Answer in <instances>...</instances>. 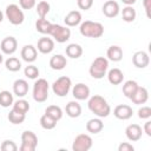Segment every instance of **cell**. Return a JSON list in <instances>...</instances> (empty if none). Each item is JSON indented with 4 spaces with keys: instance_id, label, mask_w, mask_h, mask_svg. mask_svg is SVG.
<instances>
[{
    "instance_id": "1",
    "label": "cell",
    "mask_w": 151,
    "mask_h": 151,
    "mask_svg": "<svg viewBox=\"0 0 151 151\" xmlns=\"http://www.w3.org/2000/svg\"><path fill=\"white\" fill-rule=\"evenodd\" d=\"M87 107L98 118H106L111 113V106L109 105L106 99L99 94H94L88 99Z\"/></svg>"
},
{
    "instance_id": "2",
    "label": "cell",
    "mask_w": 151,
    "mask_h": 151,
    "mask_svg": "<svg viewBox=\"0 0 151 151\" xmlns=\"http://www.w3.org/2000/svg\"><path fill=\"white\" fill-rule=\"evenodd\" d=\"M79 32L81 35H84L86 38L98 39L104 34V26L97 21L85 20L84 22H80Z\"/></svg>"
},
{
    "instance_id": "3",
    "label": "cell",
    "mask_w": 151,
    "mask_h": 151,
    "mask_svg": "<svg viewBox=\"0 0 151 151\" xmlns=\"http://www.w3.org/2000/svg\"><path fill=\"white\" fill-rule=\"evenodd\" d=\"M107 68H109V60L104 57H97L92 61L88 72L92 78L101 79V78H104V76H106Z\"/></svg>"
},
{
    "instance_id": "4",
    "label": "cell",
    "mask_w": 151,
    "mask_h": 151,
    "mask_svg": "<svg viewBox=\"0 0 151 151\" xmlns=\"http://www.w3.org/2000/svg\"><path fill=\"white\" fill-rule=\"evenodd\" d=\"M48 88L50 85L46 79L39 78L33 84V99L37 103H45L48 98Z\"/></svg>"
},
{
    "instance_id": "5",
    "label": "cell",
    "mask_w": 151,
    "mask_h": 151,
    "mask_svg": "<svg viewBox=\"0 0 151 151\" xmlns=\"http://www.w3.org/2000/svg\"><path fill=\"white\" fill-rule=\"evenodd\" d=\"M5 14H6V18L8 19V21L12 24V25H21L25 20V14L22 12V9L15 5V4H11L6 7V11H5Z\"/></svg>"
},
{
    "instance_id": "6",
    "label": "cell",
    "mask_w": 151,
    "mask_h": 151,
    "mask_svg": "<svg viewBox=\"0 0 151 151\" xmlns=\"http://www.w3.org/2000/svg\"><path fill=\"white\" fill-rule=\"evenodd\" d=\"M48 34L54 38V40L59 44L66 42L71 38V29L67 26H61L58 24H52Z\"/></svg>"
},
{
    "instance_id": "7",
    "label": "cell",
    "mask_w": 151,
    "mask_h": 151,
    "mask_svg": "<svg viewBox=\"0 0 151 151\" xmlns=\"http://www.w3.org/2000/svg\"><path fill=\"white\" fill-rule=\"evenodd\" d=\"M71 86H72L71 78H68V77H66V76H63V77H59V78L52 84V91H53V93L57 94L58 97H65V96H67V93L70 92Z\"/></svg>"
},
{
    "instance_id": "8",
    "label": "cell",
    "mask_w": 151,
    "mask_h": 151,
    "mask_svg": "<svg viewBox=\"0 0 151 151\" xmlns=\"http://www.w3.org/2000/svg\"><path fill=\"white\" fill-rule=\"evenodd\" d=\"M38 145V137L32 131H24L21 134L20 151H34Z\"/></svg>"
},
{
    "instance_id": "9",
    "label": "cell",
    "mask_w": 151,
    "mask_h": 151,
    "mask_svg": "<svg viewBox=\"0 0 151 151\" xmlns=\"http://www.w3.org/2000/svg\"><path fill=\"white\" fill-rule=\"evenodd\" d=\"M92 138L86 133L78 134L73 143H72V150L73 151H88L92 147Z\"/></svg>"
},
{
    "instance_id": "10",
    "label": "cell",
    "mask_w": 151,
    "mask_h": 151,
    "mask_svg": "<svg viewBox=\"0 0 151 151\" xmlns=\"http://www.w3.org/2000/svg\"><path fill=\"white\" fill-rule=\"evenodd\" d=\"M17 47H18V41L14 37H6L1 40L0 50L4 54L12 55L17 51Z\"/></svg>"
},
{
    "instance_id": "11",
    "label": "cell",
    "mask_w": 151,
    "mask_h": 151,
    "mask_svg": "<svg viewBox=\"0 0 151 151\" xmlns=\"http://www.w3.org/2000/svg\"><path fill=\"white\" fill-rule=\"evenodd\" d=\"M132 114H133L132 107L130 105H126V104L117 105L113 110V116L120 120H127L132 117Z\"/></svg>"
},
{
    "instance_id": "12",
    "label": "cell",
    "mask_w": 151,
    "mask_h": 151,
    "mask_svg": "<svg viewBox=\"0 0 151 151\" xmlns=\"http://www.w3.org/2000/svg\"><path fill=\"white\" fill-rule=\"evenodd\" d=\"M101 9H103V14L105 17H107V18H114L120 12L118 2L114 1V0H107L106 2H104Z\"/></svg>"
},
{
    "instance_id": "13",
    "label": "cell",
    "mask_w": 151,
    "mask_h": 151,
    "mask_svg": "<svg viewBox=\"0 0 151 151\" xmlns=\"http://www.w3.org/2000/svg\"><path fill=\"white\" fill-rule=\"evenodd\" d=\"M72 96L77 100H85L90 97V87L83 83H78L72 88Z\"/></svg>"
},
{
    "instance_id": "14",
    "label": "cell",
    "mask_w": 151,
    "mask_h": 151,
    "mask_svg": "<svg viewBox=\"0 0 151 151\" xmlns=\"http://www.w3.org/2000/svg\"><path fill=\"white\" fill-rule=\"evenodd\" d=\"M143 130L138 124H130L125 129V136L130 142H137L142 138Z\"/></svg>"
},
{
    "instance_id": "15",
    "label": "cell",
    "mask_w": 151,
    "mask_h": 151,
    "mask_svg": "<svg viewBox=\"0 0 151 151\" xmlns=\"http://www.w3.org/2000/svg\"><path fill=\"white\" fill-rule=\"evenodd\" d=\"M132 63L137 68H145L149 66L150 58L145 51H138L132 57Z\"/></svg>"
},
{
    "instance_id": "16",
    "label": "cell",
    "mask_w": 151,
    "mask_h": 151,
    "mask_svg": "<svg viewBox=\"0 0 151 151\" xmlns=\"http://www.w3.org/2000/svg\"><path fill=\"white\" fill-rule=\"evenodd\" d=\"M130 99L136 105L145 104L147 101V99H149V92H147V90L144 86H138L136 92L130 97Z\"/></svg>"
},
{
    "instance_id": "17",
    "label": "cell",
    "mask_w": 151,
    "mask_h": 151,
    "mask_svg": "<svg viewBox=\"0 0 151 151\" xmlns=\"http://www.w3.org/2000/svg\"><path fill=\"white\" fill-rule=\"evenodd\" d=\"M38 51L42 54H48L54 50V40L52 38H47V37H42L38 40Z\"/></svg>"
},
{
    "instance_id": "18",
    "label": "cell",
    "mask_w": 151,
    "mask_h": 151,
    "mask_svg": "<svg viewBox=\"0 0 151 151\" xmlns=\"http://www.w3.org/2000/svg\"><path fill=\"white\" fill-rule=\"evenodd\" d=\"M21 58L26 61V63H33L37 60L38 57V51L33 45H25L21 48Z\"/></svg>"
},
{
    "instance_id": "19",
    "label": "cell",
    "mask_w": 151,
    "mask_h": 151,
    "mask_svg": "<svg viewBox=\"0 0 151 151\" xmlns=\"http://www.w3.org/2000/svg\"><path fill=\"white\" fill-rule=\"evenodd\" d=\"M27 92H28V83L25 79H17L13 83V93L17 97L22 98L27 94Z\"/></svg>"
},
{
    "instance_id": "20",
    "label": "cell",
    "mask_w": 151,
    "mask_h": 151,
    "mask_svg": "<svg viewBox=\"0 0 151 151\" xmlns=\"http://www.w3.org/2000/svg\"><path fill=\"white\" fill-rule=\"evenodd\" d=\"M64 22L67 27H74L78 26L81 22V14L79 11H71L68 12L65 18H64Z\"/></svg>"
},
{
    "instance_id": "21",
    "label": "cell",
    "mask_w": 151,
    "mask_h": 151,
    "mask_svg": "<svg viewBox=\"0 0 151 151\" xmlns=\"http://www.w3.org/2000/svg\"><path fill=\"white\" fill-rule=\"evenodd\" d=\"M66 65H67V60L63 54H54L50 59V67L52 70L60 71V70H64Z\"/></svg>"
},
{
    "instance_id": "22",
    "label": "cell",
    "mask_w": 151,
    "mask_h": 151,
    "mask_svg": "<svg viewBox=\"0 0 151 151\" xmlns=\"http://www.w3.org/2000/svg\"><path fill=\"white\" fill-rule=\"evenodd\" d=\"M107 80L110 84L112 85H119L123 83L124 80V73L122 70L119 68H111L109 72H107Z\"/></svg>"
},
{
    "instance_id": "23",
    "label": "cell",
    "mask_w": 151,
    "mask_h": 151,
    "mask_svg": "<svg viewBox=\"0 0 151 151\" xmlns=\"http://www.w3.org/2000/svg\"><path fill=\"white\" fill-rule=\"evenodd\" d=\"M106 57L111 61H114V63L120 61L122 58H123V50H122V47H119L117 45L110 46L107 48V51H106Z\"/></svg>"
},
{
    "instance_id": "24",
    "label": "cell",
    "mask_w": 151,
    "mask_h": 151,
    "mask_svg": "<svg viewBox=\"0 0 151 151\" xmlns=\"http://www.w3.org/2000/svg\"><path fill=\"white\" fill-rule=\"evenodd\" d=\"M104 129L101 118H92L86 123V131L90 133H99Z\"/></svg>"
},
{
    "instance_id": "25",
    "label": "cell",
    "mask_w": 151,
    "mask_h": 151,
    "mask_svg": "<svg viewBox=\"0 0 151 151\" xmlns=\"http://www.w3.org/2000/svg\"><path fill=\"white\" fill-rule=\"evenodd\" d=\"M65 111L70 118H78L81 114V106L78 101H70L66 104Z\"/></svg>"
},
{
    "instance_id": "26",
    "label": "cell",
    "mask_w": 151,
    "mask_h": 151,
    "mask_svg": "<svg viewBox=\"0 0 151 151\" xmlns=\"http://www.w3.org/2000/svg\"><path fill=\"white\" fill-rule=\"evenodd\" d=\"M65 51H66V55L72 58V59H78L83 54V47L79 44H76V42L67 45Z\"/></svg>"
},
{
    "instance_id": "27",
    "label": "cell",
    "mask_w": 151,
    "mask_h": 151,
    "mask_svg": "<svg viewBox=\"0 0 151 151\" xmlns=\"http://www.w3.org/2000/svg\"><path fill=\"white\" fill-rule=\"evenodd\" d=\"M51 26H52V22H50L45 18H39L35 21V29L41 34H48Z\"/></svg>"
},
{
    "instance_id": "28",
    "label": "cell",
    "mask_w": 151,
    "mask_h": 151,
    "mask_svg": "<svg viewBox=\"0 0 151 151\" xmlns=\"http://www.w3.org/2000/svg\"><path fill=\"white\" fill-rule=\"evenodd\" d=\"M138 86L139 85H138V83L136 80H127V81H125L124 85H123V94L126 98H130L136 92Z\"/></svg>"
},
{
    "instance_id": "29",
    "label": "cell",
    "mask_w": 151,
    "mask_h": 151,
    "mask_svg": "<svg viewBox=\"0 0 151 151\" xmlns=\"http://www.w3.org/2000/svg\"><path fill=\"white\" fill-rule=\"evenodd\" d=\"M7 118H8L9 123H12V124H14V125H19V124H21V123L25 122V119H26V114H25V113L17 112L15 110L12 109V110L9 111Z\"/></svg>"
},
{
    "instance_id": "30",
    "label": "cell",
    "mask_w": 151,
    "mask_h": 151,
    "mask_svg": "<svg viewBox=\"0 0 151 151\" xmlns=\"http://www.w3.org/2000/svg\"><path fill=\"white\" fill-rule=\"evenodd\" d=\"M45 113L47 116L52 117L57 122L63 118V110L59 106H57V105H50V106H47L46 110H45Z\"/></svg>"
},
{
    "instance_id": "31",
    "label": "cell",
    "mask_w": 151,
    "mask_h": 151,
    "mask_svg": "<svg viewBox=\"0 0 151 151\" xmlns=\"http://www.w3.org/2000/svg\"><path fill=\"white\" fill-rule=\"evenodd\" d=\"M122 17H123V20L125 22H132V21H134L136 17H137L136 9L132 6H126L122 11Z\"/></svg>"
},
{
    "instance_id": "32",
    "label": "cell",
    "mask_w": 151,
    "mask_h": 151,
    "mask_svg": "<svg viewBox=\"0 0 151 151\" xmlns=\"http://www.w3.org/2000/svg\"><path fill=\"white\" fill-rule=\"evenodd\" d=\"M5 66L11 72H18L21 68V61L18 58H15V57H9L5 61Z\"/></svg>"
},
{
    "instance_id": "33",
    "label": "cell",
    "mask_w": 151,
    "mask_h": 151,
    "mask_svg": "<svg viewBox=\"0 0 151 151\" xmlns=\"http://www.w3.org/2000/svg\"><path fill=\"white\" fill-rule=\"evenodd\" d=\"M13 94L9 91L4 90L0 92V105L2 107H9L11 105H13Z\"/></svg>"
},
{
    "instance_id": "34",
    "label": "cell",
    "mask_w": 151,
    "mask_h": 151,
    "mask_svg": "<svg viewBox=\"0 0 151 151\" xmlns=\"http://www.w3.org/2000/svg\"><path fill=\"white\" fill-rule=\"evenodd\" d=\"M40 125L42 129L45 130H52L57 125V120H54L52 117L47 116L46 113H44L41 117H40Z\"/></svg>"
},
{
    "instance_id": "35",
    "label": "cell",
    "mask_w": 151,
    "mask_h": 151,
    "mask_svg": "<svg viewBox=\"0 0 151 151\" xmlns=\"http://www.w3.org/2000/svg\"><path fill=\"white\" fill-rule=\"evenodd\" d=\"M13 110H15L17 112L26 114L28 112V110H29V104L25 99H18L17 101L13 103Z\"/></svg>"
},
{
    "instance_id": "36",
    "label": "cell",
    "mask_w": 151,
    "mask_h": 151,
    "mask_svg": "<svg viewBox=\"0 0 151 151\" xmlns=\"http://www.w3.org/2000/svg\"><path fill=\"white\" fill-rule=\"evenodd\" d=\"M50 9H51V6L47 1H40L37 5V14L39 15V18H45L48 14Z\"/></svg>"
},
{
    "instance_id": "37",
    "label": "cell",
    "mask_w": 151,
    "mask_h": 151,
    "mask_svg": "<svg viewBox=\"0 0 151 151\" xmlns=\"http://www.w3.org/2000/svg\"><path fill=\"white\" fill-rule=\"evenodd\" d=\"M24 74H25V77L28 78V79H37V78L39 77V70H38V67L34 66V65H28V66L25 67Z\"/></svg>"
},
{
    "instance_id": "38",
    "label": "cell",
    "mask_w": 151,
    "mask_h": 151,
    "mask_svg": "<svg viewBox=\"0 0 151 151\" xmlns=\"http://www.w3.org/2000/svg\"><path fill=\"white\" fill-rule=\"evenodd\" d=\"M0 149L2 151H17L18 150V145L13 142V140H4L0 145Z\"/></svg>"
},
{
    "instance_id": "39",
    "label": "cell",
    "mask_w": 151,
    "mask_h": 151,
    "mask_svg": "<svg viewBox=\"0 0 151 151\" xmlns=\"http://www.w3.org/2000/svg\"><path fill=\"white\" fill-rule=\"evenodd\" d=\"M138 117L140 119H149L151 117V107H149V106H142L138 110Z\"/></svg>"
},
{
    "instance_id": "40",
    "label": "cell",
    "mask_w": 151,
    "mask_h": 151,
    "mask_svg": "<svg viewBox=\"0 0 151 151\" xmlns=\"http://www.w3.org/2000/svg\"><path fill=\"white\" fill-rule=\"evenodd\" d=\"M37 4V0H19V6L22 9H32Z\"/></svg>"
},
{
    "instance_id": "41",
    "label": "cell",
    "mask_w": 151,
    "mask_h": 151,
    "mask_svg": "<svg viewBox=\"0 0 151 151\" xmlns=\"http://www.w3.org/2000/svg\"><path fill=\"white\" fill-rule=\"evenodd\" d=\"M77 5L80 9H84V11H87L92 7L93 5V0H77Z\"/></svg>"
},
{
    "instance_id": "42",
    "label": "cell",
    "mask_w": 151,
    "mask_h": 151,
    "mask_svg": "<svg viewBox=\"0 0 151 151\" xmlns=\"http://www.w3.org/2000/svg\"><path fill=\"white\" fill-rule=\"evenodd\" d=\"M134 147L132 144L125 142V143H120L119 146H118V151H133Z\"/></svg>"
},
{
    "instance_id": "43",
    "label": "cell",
    "mask_w": 151,
    "mask_h": 151,
    "mask_svg": "<svg viewBox=\"0 0 151 151\" xmlns=\"http://www.w3.org/2000/svg\"><path fill=\"white\" fill-rule=\"evenodd\" d=\"M143 131L146 133V136L151 137V122H150V120L145 122V124H144V126H143Z\"/></svg>"
},
{
    "instance_id": "44",
    "label": "cell",
    "mask_w": 151,
    "mask_h": 151,
    "mask_svg": "<svg viewBox=\"0 0 151 151\" xmlns=\"http://www.w3.org/2000/svg\"><path fill=\"white\" fill-rule=\"evenodd\" d=\"M143 6L146 12L147 18H150V8H151V0H143Z\"/></svg>"
},
{
    "instance_id": "45",
    "label": "cell",
    "mask_w": 151,
    "mask_h": 151,
    "mask_svg": "<svg viewBox=\"0 0 151 151\" xmlns=\"http://www.w3.org/2000/svg\"><path fill=\"white\" fill-rule=\"evenodd\" d=\"M122 1H123V2H124L126 6H132V5H133V4H134L137 0H122Z\"/></svg>"
},
{
    "instance_id": "46",
    "label": "cell",
    "mask_w": 151,
    "mask_h": 151,
    "mask_svg": "<svg viewBox=\"0 0 151 151\" xmlns=\"http://www.w3.org/2000/svg\"><path fill=\"white\" fill-rule=\"evenodd\" d=\"M2 20H4V13L0 11V22H2Z\"/></svg>"
},
{
    "instance_id": "47",
    "label": "cell",
    "mask_w": 151,
    "mask_h": 151,
    "mask_svg": "<svg viewBox=\"0 0 151 151\" xmlns=\"http://www.w3.org/2000/svg\"><path fill=\"white\" fill-rule=\"evenodd\" d=\"M4 61V58H2V54L0 53V65H1V63Z\"/></svg>"
}]
</instances>
